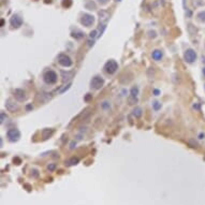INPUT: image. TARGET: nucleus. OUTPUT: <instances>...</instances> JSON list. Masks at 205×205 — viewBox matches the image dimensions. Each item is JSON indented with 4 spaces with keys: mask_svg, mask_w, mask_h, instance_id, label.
<instances>
[{
    "mask_svg": "<svg viewBox=\"0 0 205 205\" xmlns=\"http://www.w3.org/2000/svg\"><path fill=\"white\" fill-rule=\"evenodd\" d=\"M43 80H44V82H45L46 84L52 85V84H55L56 82H57L58 76H57V73H56L55 71H53V70H48V71H46V72L44 73V75H43Z\"/></svg>",
    "mask_w": 205,
    "mask_h": 205,
    "instance_id": "obj_1",
    "label": "nucleus"
},
{
    "mask_svg": "<svg viewBox=\"0 0 205 205\" xmlns=\"http://www.w3.org/2000/svg\"><path fill=\"white\" fill-rule=\"evenodd\" d=\"M117 69H118V63L116 62L115 60H109L104 65V71L107 74H114Z\"/></svg>",
    "mask_w": 205,
    "mask_h": 205,
    "instance_id": "obj_2",
    "label": "nucleus"
},
{
    "mask_svg": "<svg viewBox=\"0 0 205 205\" xmlns=\"http://www.w3.org/2000/svg\"><path fill=\"white\" fill-rule=\"evenodd\" d=\"M103 85H104V80L102 79L101 76H99V75L94 76V78L91 79V81H90V86H91V88H94V89H96V90L102 88V86H103Z\"/></svg>",
    "mask_w": 205,
    "mask_h": 205,
    "instance_id": "obj_3",
    "label": "nucleus"
},
{
    "mask_svg": "<svg viewBox=\"0 0 205 205\" xmlns=\"http://www.w3.org/2000/svg\"><path fill=\"white\" fill-rule=\"evenodd\" d=\"M7 136L10 142H17L20 137V132L17 129H9L7 132Z\"/></svg>",
    "mask_w": 205,
    "mask_h": 205,
    "instance_id": "obj_4",
    "label": "nucleus"
},
{
    "mask_svg": "<svg viewBox=\"0 0 205 205\" xmlns=\"http://www.w3.org/2000/svg\"><path fill=\"white\" fill-rule=\"evenodd\" d=\"M184 58H185V60L188 63H192L197 60V54L192 48H188L186 49L185 54H184Z\"/></svg>",
    "mask_w": 205,
    "mask_h": 205,
    "instance_id": "obj_5",
    "label": "nucleus"
},
{
    "mask_svg": "<svg viewBox=\"0 0 205 205\" xmlns=\"http://www.w3.org/2000/svg\"><path fill=\"white\" fill-rule=\"evenodd\" d=\"M81 23L84 25L85 27H90L91 25L95 23V17L91 14H84L81 18Z\"/></svg>",
    "mask_w": 205,
    "mask_h": 205,
    "instance_id": "obj_6",
    "label": "nucleus"
},
{
    "mask_svg": "<svg viewBox=\"0 0 205 205\" xmlns=\"http://www.w3.org/2000/svg\"><path fill=\"white\" fill-rule=\"evenodd\" d=\"M58 62L62 67H71L72 66V60L69 56H67L66 54H60L58 56Z\"/></svg>",
    "mask_w": 205,
    "mask_h": 205,
    "instance_id": "obj_7",
    "label": "nucleus"
},
{
    "mask_svg": "<svg viewBox=\"0 0 205 205\" xmlns=\"http://www.w3.org/2000/svg\"><path fill=\"white\" fill-rule=\"evenodd\" d=\"M137 95H139V88L135 87H132L131 91H130V97L128 98V101H129V104H134L137 102Z\"/></svg>",
    "mask_w": 205,
    "mask_h": 205,
    "instance_id": "obj_8",
    "label": "nucleus"
},
{
    "mask_svg": "<svg viewBox=\"0 0 205 205\" xmlns=\"http://www.w3.org/2000/svg\"><path fill=\"white\" fill-rule=\"evenodd\" d=\"M10 24H11V26L13 28H19L20 26L23 25V18L19 16V15H13L10 19Z\"/></svg>",
    "mask_w": 205,
    "mask_h": 205,
    "instance_id": "obj_9",
    "label": "nucleus"
},
{
    "mask_svg": "<svg viewBox=\"0 0 205 205\" xmlns=\"http://www.w3.org/2000/svg\"><path fill=\"white\" fill-rule=\"evenodd\" d=\"M14 96L15 99L18 101H24L26 99V96H25V91L23 89H15L14 90Z\"/></svg>",
    "mask_w": 205,
    "mask_h": 205,
    "instance_id": "obj_10",
    "label": "nucleus"
},
{
    "mask_svg": "<svg viewBox=\"0 0 205 205\" xmlns=\"http://www.w3.org/2000/svg\"><path fill=\"white\" fill-rule=\"evenodd\" d=\"M6 106H7V109L11 112H15V111L18 110V105L16 103H14L11 99H8L6 101Z\"/></svg>",
    "mask_w": 205,
    "mask_h": 205,
    "instance_id": "obj_11",
    "label": "nucleus"
},
{
    "mask_svg": "<svg viewBox=\"0 0 205 205\" xmlns=\"http://www.w3.org/2000/svg\"><path fill=\"white\" fill-rule=\"evenodd\" d=\"M53 134H54V130L53 129H44L42 131V135H43V139L44 140L48 139V137H50Z\"/></svg>",
    "mask_w": 205,
    "mask_h": 205,
    "instance_id": "obj_12",
    "label": "nucleus"
},
{
    "mask_svg": "<svg viewBox=\"0 0 205 205\" xmlns=\"http://www.w3.org/2000/svg\"><path fill=\"white\" fill-rule=\"evenodd\" d=\"M162 52L160 49H155L152 52V54H151V56H152V58L155 59V60H160L161 58H162Z\"/></svg>",
    "mask_w": 205,
    "mask_h": 205,
    "instance_id": "obj_13",
    "label": "nucleus"
},
{
    "mask_svg": "<svg viewBox=\"0 0 205 205\" xmlns=\"http://www.w3.org/2000/svg\"><path fill=\"white\" fill-rule=\"evenodd\" d=\"M79 161H80V159H79V158L73 157V158L69 159L68 161H66V164H68V165H74V164H78Z\"/></svg>",
    "mask_w": 205,
    "mask_h": 205,
    "instance_id": "obj_14",
    "label": "nucleus"
},
{
    "mask_svg": "<svg viewBox=\"0 0 205 205\" xmlns=\"http://www.w3.org/2000/svg\"><path fill=\"white\" fill-rule=\"evenodd\" d=\"M85 7H86V9H88V10H95V9H96V4H95L94 1L87 0V1H86V4H85Z\"/></svg>",
    "mask_w": 205,
    "mask_h": 205,
    "instance_id": "obj_15",
    "label": "nucleus"
},
{
    "mask_svg": "<svg viewBox=\"0 0 205 205\" xmlns=\"http://www.w3.org/2000/svg\"><path fill=\"white\" fill-rule=\"evenodd\" d=\"M61 74H62V81L63 82H66L67 80H69V79H71V76H72V72H65V71H61Z\"/></svg>",
    "mask_w": 205,
    "mask_h": 205,
    "instance_id": "obj_16",
    "label": "nucleus"
},
{
    "mask_svg": "<svg viewBox=\"0 0 205 205\" xmlns=\"http://www.w3.org/2000/svg\"><path fill=\"white\" fill-rule=\"evenodd\" d=\"M71 35H72L73 38H75V39H81V38H83L84 37V33L82 32V31H73L72 33H71Z\"/></svg>",
    "mask_w": 205,
    "mask_h": 205,
    "instance_id": "obj_17",
    "label": "nucleus"
},
{
    "mask_svg": "<svg viewBox=\"0 0 205 205\" xmlns=\"http://www.w3.org/2000/svg\"><path fill=\"white\" fill-rule=\"evenodd\" d=\"M99 16H100V20H106L109 17V14L105 11H100L99 12Z\"/></svg>",
    "mask_w": 205,
    "mask_h": 205,
    "instance_id": "obj_18",
    "label": "nucleus"
},
{
    "mask_svg": "<svg viewBox=\"0 0 205 205\" xmlns=\"http://www.w3.org/2000/svg\"><path fill=\"white\" fill-rule=\"evenodd\" d=\"M133 115H134L135 117H141V115H142L141 107H135V109L133 110Z\"/></svg>",
    "mask_w": 205,
    "mask_h": 205,
    "instance_id": "obj_19",
    "label": "nucleus"
},
{
    "mask_svg": "<svg viewBox=\"0 0 205 205\" xmlns=\"http://www.w3.org/2000/svg\"><path fill=\"white\" fill-rule=\"evenodd\" d=\"M198 19L200 20V22L205 23V11H202V12H200L198 14Z\"/></svg>",
    "mask_w": 205,
    "mask_h": 205,
    "instance_id": "obj_20",
    "label": "nucleus"
},
{
    "mask_svg": "<svg viewBox=\"0 0 205 205\" xmlns=\"http://www.w3.org/2000/svg\"><path fill=\"white\" fill-rule=\"evenodd\" d=\"M72 6V0H63L62 1V7L63 8H70Z\"/></svg>",
    "mask_w": 205,
    "mask_h": 205,
    "instance_id": "obj_21",
    "label": "nucleus"
},
{
    "mask_svg": "<svg viewBox=\"0 0 205 205\" xmlns=\"http://www.w3.org/2000/svg\"><path fill=\"white\" fill-rule=\"evenodd\" d=\"M152 105H153V109H155L156 111H158V110H159V109H160V107H161V103H159L158 101L153 102V103H152Z\"/></svg>",
    "mask_w": 205,
    "mask_h": 205,
    "instance_id": "obj_22",
    "label": "nucleus"
},
{
    "mask_svg": "<svg viewBox=\"0 0 205 205\" xmlns=\"http://www.w3.org/2000/svg\"><path fill=\"white\" fill-rule=\"evenodd\" d=\"M70 86H71V83H69V84L67 85V86H65L62 89H60V90H59V94H63L65 91H67V90H68V89L70 88Z\"/></svg>",
    "mask_w": 205,
    "mask_h": 205,
    "instance_id": "obj_23",
    "label": "nucleus"
},
{
    "mask_svg": "<svg viewBox=\"0 0 205 205\" xmlns=\"http://www.w3.org/2000/svg\"><path fill=\"white\" fill-rule=\"evenodd\" d=\"M47 169H48V171H54L55 169H56V164L55 163H50V164H48V166H47Z\"/></svg>",
    "mask_w": 205,
    "mask_h": 205,
    "instance_id": "obj_24",
    "label": "nucleus"
},
{
    "mask_svg": "<svg viewBox=\"0 0 205 205\" xmlns=\"http://www.w3.org/2000/svg\"><path fill=\"white\" fill-rule=\"evenodd\" d=\"M189 143H190V145L192 146V147H194V148H197L199 145H198V143L197 142H194L193 140H190V141H189Z\"/></svg>",
    "mask_w": 205,
    "mask_h": 205,
    "instance_id": "obj_25",
    "label": "nucleus"
},
{
    "mask_svg": "<svg viewBox=\"0 0 205 205\" xmlns=\"http://www.w3.org/2000/svg\"><path fill=\"white\" fill-rule=\"evenodd\" d=\"M89 37H90L91 39L97 37V31H96V30H94V31H91V32H90V35H89Z\"/></svg>",
    "mask_w": 205,
    "mask_h": 205,
    "instance_id": "obj_26",
    "label": "nucleus"
},
{
    "mask_svg": "<svg viewBox=\"0 0 205 205\" xmlns=\"http://www.w3.org/2000/svg\"><path fill=\"white\" fill-rule=\"evenodd\" d=\"M91 97H93V96H91L90 94H87V96L85 97V101H89L91 99Z\"/></svg>",
    "mask_w": 205,
    "mask_h": 205,
    "instance_id": "obj_27",
    "label": "nucleus"
},
{
    "mask_svg": "<svg viewBox=\"0 0 205 205\" xmlns=\"http://www.w3.org/2000/svg\"><path fill=\"white\" fill-rule=\"evenodd\" d=\"M102 106H103L104 109H107V107H110L109 102H103V104H102Z\"/></svg>",
    "mask_w": 205,
    "mask_h": 205,
    "instance_id": "obj_28",
    "label": "nucleus"
},
{
    "mask_svg": "<svg viewBox=\"0 0 205 205\" xmlns=\"http://www.w3.org/2000/svg\"><path fill=\"white\" fill-rule=\"evenodd\" d=\"M98 1H99L101 4H106L107 2H109V0H98Z\"/></svg>",
    "mask_w": 205,
    "mask_h": 205,
    "instance_id": "obj_29",
    "label": "nucleus"
},
{
    "mask_svg": "<svg viewBox=\"0 0 205 205\" xmlns=\"http://www.w3.org/2000/svg\"><path fill=\"white\" fill-rule=\"evenodd\" d=\"M6 117H7V116H6V114H4V113L2 112V113H1V122H3V121H4V118H6Z\"/></svg>",
    "mask_w": 205,
    "mask_h": 205,
    "instance_id": "obj_30",
    "label": "nucleus"
},
{
    "mask_svg": "<svg viewBox=\"0 0 205 205\" xmlns=\"http://www.w3.org/2000/svg\"><path fill=\"white\" fill-rule=\"evenodd\" d=\"M204 137H205V134H204V133H200L199 139H204Z\"/></svg>",
    "mask_w": 205,
    "mask_h": 205,
    "instance_id": "obj_31",
    "label": "nucleus"
},
{
    "mask_svg": "<svg viewBox=\"0 0 205 205\" xmlns=\"http://www.w3.org/2000/svg\"><path fill=\"white\" fill-rule=\"evenodd\" d=\"M193 107H194V109H198V110H200V105H199V104H197V103L193 105Z\"/></svg>",
    "mask_w": 205,
    "mask_h": 205,
    "instance_id": "obj_32",
    "label": "nucleus"
},
{
    "mask_svg": "<svg viewBox=\"0 0 205 205\" xmlns=\"http://www.w3.org/2000/svg\"><path fill=\"white\" fill-rule=\"evenodd\" d=\"M153 94H155V96H158V95H159V90L155 89V90H153Z\"/></svg>",
    "mask_w": 205,
    "mask_h": 205,
    "instance_id": "obj_33",
    "label": "nucleus"
},
{
    "mask_svg": "<svg viewBox=\"0 0 205 205\" xmlns=\"http://www.w3.org/2000/svg\"><path fill=\"white\" fill-rule=\"evenodd\" d=\"M45 3H52V0H44Z\"/></svg>",
    "mask_w": 205,
    "mask_h": 205,
    "instance_id": "obj_34",
    "label": "nucleus"
},
{
    "mask_svg": "<svg viewBox=\"0 0 205 205\" xmlns=\"http://www.w3.org/2000/svg\"><path fill=\"white\" fill-rule=\"evenodd\" d=\"M3 25H4V20H3V19H1V26H3Z\"/></svg>",
    "mask_w": 205,
    "mask_h": 205,
    "instance_id": "obj_35",
    "label": "nucleus"
},
{
    "mask_svg": "<svg viewBox=\"0 0 205 205\" xmlns=\"http://www.w3.org/2000/svg\"><path fill=\"white\" fill-rule=\"evenodd\" d=\"M27 109L30 110V109H32V106H31V105H28V106H27Z\"/></svg>",
    "mask_w": 205,
    "mask_h": 205,
    "instance_id": "obj_36",
    "label": "nucleus"
},
{
    "mask_svg": "<svg viewBox=\"0 0 205 205\" xmlns=\"http://www.w3.org/2000/svg\"><path fill=\"white\" fill-rule=\"evenodd\" d=\"M115 1H117V2H119V1H121V0H115Z\"/></svg>",
    "mask_w": 205,
    "mask_h": 205,
    "instance_id": "obj_37",
    "label": "nucleus"
},
{
    "mask_svg": "<svg viewBox=\"0 0 205 205\" xmlns=\"http://www.w3.org/2000/svg\"><path fill=\"white\" fill-rule=\"evenodd\" d=\"M203 73H204V74H205V68H204V70H203Z\"/></svg>",
    "mask_w": 205,
    "mask_h": 205,
    "instance_id": "obj_38",
    "label": "nucleus"
},
{
    "mask_svg": "<svg viewBox=\"0 0 205 205\" xmlns=\"http://www.w3.org/2000/svg\"><path fill=\"white\" fill-rule=\"evenodd\" d=\"M204 159H205V157H204Z\"/></svg>",
    "mask_w": 205,
    "mask_h": 205,
    "instance_id": "obj_39",
    "label": "nucleus"
}]
</instances>
